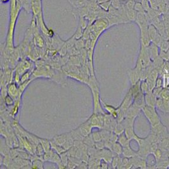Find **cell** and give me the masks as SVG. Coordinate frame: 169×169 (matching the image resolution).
<instances>
[{"instance_id": "cell-5", "label": "cell", "mask_w": 169, "mask_h": 169, "mask_svg": "<svg viewBox=\"0 0 169 169\" xmlns=\"http://www.w3.org/2000/svg\"><path fill=\"white\" fill-rule=\"evenodd\" d=\"M40 143H41L45 153L49 152L50 150L51 149V141L50 140H48L47 139L44 138H41Z\"/></svg>"}, {"instance_id": "cell-8", "label": "cell", "mask_w": 169, "mask_h": 169, "mask_svg": "<svg viewBox=\"0 0 169 169\" xmlns=\"http://www.w3.org/2000/svg\"><path fill=\"white\" fill-rule=\"evenodd\" d=\"M121 146L122 145L119 143H117V142H115V143H113L112 148V152L118 155H120L121 153L122 152V149Z\"/></svg>"}, {"instance_id": "cell-13", "label": "cell", "mask_w": 169, "mask_h": 169, "mask_svg": "<svg viewBox=\"0 0 169 169\" xmlns=\"http://www.w3.org/2000/svg\"><path fill=\"white\" fill-rule=\"evenodd\" d=\"M134 10L138 12V13H145L146 12L144 10L143 6L142 5L141 2H136L135 6H134Z\"/></svg>"}, {"instance_id": "cell-7", "label": "cell", "mask_w": 169, "mask_h": 169, "mask_svg": "<svg viewBox=\"0 0 169 169\" xmlns=\"http://www.w3.org/2000/svg\"><path fill=\"white\" fill-rule=\"evenodd\" d=\"M83 142L88 148L94 147L95 142L94 141V140L92 138L91 134H90L89 136H86V137H85L84 138V139L83 140Z\"/></svg>"}, {"instance_id": "cell-22", "label": "cell", "mask_w": 169, "mask_h": 169, "mask_svg": "<svg viewBox=\"0 0 169 169\" xmlns=\"http://www.w3.org/2000/svg\"><path fill=\"white\" fill-rule=\"evenodd\" d=\"M168 2H169V0H168Z\"/></svg>"}, {"instance_id": "cell-4", "label": "cell", "mask_w": 169, "mask_h": 169, "mask_svg": "<svg viewBox=\"0 0 169 169\" xmlns=\"http://www.w3.org/2000/svg\"><path fill=\"white\" fill-rule=\"evenodd\" d=\"M126 13H127V16L129 20L130 21L136 20L138 13L137 11L134 10V9H130V10H127V9H126Z\"/></svg>"}, {"instance_id": "cell-17", "label": "cell", "mask_w": 169, "mask_h": 169, "mask_svg": "<svg viewBox=\"0 0 169 169\" xmlns=\"http://www.w3.org/2000/svg\"><path fill=\"white\" fill-rule=\"evenodd\" d=\"M136 1L134 0H129L126 4H125V7L127 10H130V9H134V6H135Z\"/></svg>"}, {"instance_id": "cell-12", "label": "cell", "mask_w": 169, "mask_h": 169, "mask_svg": "<svg viewBox=\"0 0 169 169\" xmlns=\"http://www.w3.org/2000/svg\"><path fill=\"white\" fill-rule=\"evenodd\" d=\"M113 132H114L115 134H116L117 135H120L123 132L122 125H121L120 123H117V125L115 126V127L114 128Z\"/></svg>"}, {"instance_id": "cell-2", "label": "cell", "mask_w": 169, "mask_h": 169, "mask_svg": "<svg viewBox=\"0 0 169 169\" xmlns=\"http://www.w3.org/2000/svg\"><path fill=\"white\" fill-rule=\"evenodd\" d=\"M101 105H103V109H105L106 112H107L108 113V114L111 115L113 117H114L115 119H117L118 117V112H117V108H114L113 106L112 105H108L106 104V103H105L103 101V100H101Z\"/></svg>"}, {"instance_id": "cell-21", "label": "cell", "mask_w": 169, "mask_h": 169, "mask_svg": "<svg viewBox=\"0 0 169 169\" xmlns=\"http://www.w3.org/2000/svg\"><path fill=\"white\" fill-rule=\"evenodd\" d=\"M9 1V0H2V2H8Z\"/></svg>"}, {"instance_id": "cell-9", "label": "cell", "mask_w": 169, "mask_h": 169, "mask_svg": "<svg viewBox=\"0 0 169 169\" xmlns=\"http://www.w3.org/2000/svg\"><path fill=\"white\" fill-rule=\"evenodd\" d=\"M91 135H92V138L95 143L96 142L102 141L100 130H95V131L91 133Z\"/></svg>"}, {"instance_id": "cell-10", "label": "cell", "mask_w": 169, "mask_h": 169, "mask_svg": "<svg viewBox=\"0 0 169 169\" xmlns=\"http://www.w3.org/2000/svg\"><path fill=\"white\" fill-rule=\"evenodd\" d=\"M5 105L8 106H12L15 104V100L12 96L7 94L4 100Z\"/></svg>"}, {"instance_id": "cell-6", "label": "cell", "mask_w": 169, "mask_h": 169, "mask_svg": "<svg viewBox=\"0 0 169 169\" xmlns=\"http://www.w3.org/2000/svg\"><path fill=\"white\" fill-rule=\"evenodd\" d=\"M31 168H44L43 160L41 158L34 160L31 162Z\"/></svg>"}, {"instance_id": "cell-15", "label": "cell", "mask_w": 169, "mask_h": 169, "mask_svg": "<svg viewBox=\"0 0 169 169\" xmlns=\"http://www.w3.org/2000/svg\"><path fill=\"white\" fill-rule=\"evenodd\" d=\"M31 77V75H30V73L28 72H24L22 77H20V83H24L26 81H29V78Z\"/></svg>"}, {"instance_id": "cell-18", "label": "cell", "mask_w": 169, "mask_h": 169, "mask_svg": "<svg viewBox=\"0 0 169 169\" xmlns=\"http://www.w3.org/2000/svg\"><path fill=\"white\" fill-rule=\"evenodd\" d=\"M119 157L118 156H114L113 158H112V160L111 162V163H112V167L115 168V167H117V166L119 165Z\"/></svg>"}, {"instance_id": "cell-14", "label": "cell", "mask_w": 169, "mask_h": 169, "mask_svg": "<svg viewBox=\"0 0 169 169\" xmlns=\"http://www.w3.org/2000/svg\"><path fill=\"white\" fill-rule=\"evenodd\" d=\"M99 5L103 10L108 11L109 10V8H110V6H112V0H111V1H108V2L100 3Z\"/></svg>"}, {"instance_id": "cell-20", "label": "cell", "mask_w": 169, "mask_h": 169, "mask_svg": "<svg viewBox=\"0 0 169 169\" xmlns=\"http://www.w3.org/2000/svg\"><path fill=\"white\" fill-rule=\"evenodd\" d=\"M120 1L122 3V4H126L128 1H129V0H120Z\"/></svg>"}, {"instance_id": "cell-16", "label": "cell", "mask_w": 169, "mask_h": 169, "mask_svg": "<svg viewBox=\"0 0 169 169\" xmlns=\"http://www.w3.org/2000/svg\"><path fill=\"white\" fill-rule=\"evenodd\" d=\"M94 147L98 150L103 149L105 148V141H100L98 142H96L94 143Z\"/></svg>"}, {"instance_id": "cell-11", "label": "cell", "mask_w": 169, "mask_h": 169, "mask_svg": "<svg viewBox=\"0 0 169 169\" xmlns=\"http://www.w3.org/2000/svg\"><path fill=\"white\" fill-rule=\"evenodd\" d=\"M141 3L142 5H143L144 10L146 12H148L150 10V9L152 8L149 0H141Z\"/></svg>"}, {"instance_id": "cell-3", "label": "cell", "mask_w": 169, "mask_h": 169, "mask_svg": "<svg viewBox=\"0 0 169 169\" xmlns=\"http://www.w3.org/2000/svg\"><path fill=\"white\" fill-rule=\"evenodd\" d=\"M67 139V133H64V134L56 135L54 138L51 139V141L57 145L64 146L65 144Z\"/></svg>"}, {"instance_id": "cell-1", "label": "cell", "mask_w": 169, "mask_h": 169, "mask_svg": "<svg viewBox=\"0 0 169 169\" xmlns=\"http://www.w3.org/2000/svg\"><path fill=\"white\" fill-rule=\"evenodd\" d=\"M92 129L93 127L91 125V123L87 119L85 122L82 123L81 125L79 126L76 129L78 130L80 134H81L84 138H85L91 134Z\"/></svg>"}, {"instance_id": "cell-19", "label": "cell", "mask_w": 169, "mask_h": 169, "mask_svg": "<svg viewBox=\"0 0 169 169\" xmlns=\"http://www.w3.org/2000/svg\"><path fill=\"white\" fill-rule=\"evenodd\" d=\"M108 1H111V0H97V3L98 4H100V3H104V2H108Z\"/></svg>"}]
</instances>
